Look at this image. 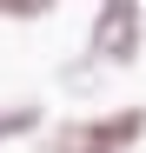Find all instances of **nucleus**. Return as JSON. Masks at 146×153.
Returning <instances> with one entry per match:
<instances>
[{"label":"nucleus","mask_w":146,"mask_h":153,"mask_svg":"<svg viewBox=\"0 0 146 153\" xmlns=\"http://www.w3.org/2000/svg\"><path fill=\"white\" fill-rule=\"evenodd\" d=\"M146 133V113L139 107H119V113H106V120H66V126H53V153H126L133 140Z\"/></svg>","instance_id":"1"},{"label":"nucleus","mask_w":146,"mask_h":153,"mask_svg":"<svg viewBox=\"0 0 146 153\" xmlns=\"http://www.w3.org/2000/svg\"><path fill=\"white\" fill-rule=\"evenodd\" d=\"M93 53L106 67H133V53H139V7L133 0L100 7V20H93Z\"/></svg>","instance_id":"2"},{"label":"nucleus","mask_w":146,"mask_h":153,"mask_svg":"<svg viewBox=\"0 0 146 153\" xmlns=\"http://www.w3.org/2000/svg\"><path fill=\"white\" fill-rule=\"evenodd\" d=\"M33 107H13V113H0V140H7V133H33Z\"/></svg>","instance_id":"3"}]
</instances>
